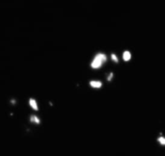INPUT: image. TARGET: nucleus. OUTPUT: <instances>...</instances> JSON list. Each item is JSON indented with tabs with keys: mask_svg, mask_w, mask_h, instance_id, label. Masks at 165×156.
<instances>
[{
	"mask_svg": "<svg viewBox=\"0 0 165 156\" xmlns=\"http://www.w3.org/2000/svg\"><path fill=\"white\" fill-rule=\"evenodd\" d=\"M94 59H96V60H98V61H99V62H102V64L106 62V56H105V54H103V53H98L96 56H95Z\"/></svg>",
	"mask_w": 165,
	"mask_h": 156,
	"instance_id": "f257e3e1",
	"label": "nucleus"
},
{
	"mask_svg": "<svg viewBox=\"0 0 165 156\" xmlns=\"http://www.w3.org/2000/svg\"><path fill=\"white\" fill-rule=\"evenodd\" d=\"M102 65H103V64H102V62H99V61H98V60H96V59H94L93 62L91 63V67H92V68H95V69L102 68Z\"/></svg>",
	"mask_w": 165,
	"mask_h": 156,
	"instance_id": "f03ea898",
	"label": "nucleus"
},
{
	"mask_svg": "<svg viewBox=\"0 0 165 156\" xmlns=\"http://www.w3.org/2000/svg\"><path fill=\"white\" fill-rule=\"evenodd\" d=\"M90 86L92 87V88H95V89H99L102 88V83L100 82V81H91L90 82Z\"/></svg>",
	"mask_w": 165,
	"mask_h": 156,
	"instance_id": "7ed1b4c3",
	"label": "nucleus"
},
{
	"mask_svg": "<svg viewBox=\"0 0 165 156\" xmlns=\"http://www.w3.org/2000/svg\"><path fill=\"white\" fill-rule=\"evenodd\" d=\"M29 105H30L31 108L34 109L35 111H38V110H39V108H38V104H37V101L35 99H33V98H30V99H29Z\"/></svg>",
	"mask_w": 165,
	"mask_h": 156,
	"instance_id": "20e7f679",
	"label": "nucleus"
},
{
	"mask_svg": "<svg viewBox=\"0 0 165 156\" xmlns=\"http://www.w3.org/2000/svg\"><path fill=\"white\" fill-rule=\"evenodd\" d=\"M130 58H131V54H130V52L129 51H125L123 53V59L124 61H126V62H127V61H129L130 60Z\"/></svg>",
	"mask_w": 165,
	"mask_h": 156,
	"instance_id": "39448f33",
	"label": "nucleus"
},
{
	"mask_svg": "<svg viewBox=\"0 0 165 156\" xmlns=\"http://www.w3.org/2000/svg\"><path fill=\"white\" fill-rule=\"evenodd\" d=\"M30 121H31V122H34V123H37V124H39L40 122H41L40 119L38 118L37 116H35V115H32L30 117Z\"/></svg>",
	"mask_w": 165,
	"mask_h": 156,
	"instance_id": "423d86ee",
	"label": "nucleus"
},
{
	"mask_svg": "<svg viewBox=\"0 0 165 156\" xmlns=\"http://www.w3.org/2000/svg\"><path fill=\"white\" fill-rule=\"evenodd\" d=\"M157 141H158V143L160 144L165 146V137H159V138L157 139Z\"/></svg>",
	"mask_w": 165,
	"mask_h": 156,
	"instance_id": "0eeeda50",
	"label": "nucleus"
},
{
	"mask_svg": "<svg viewBox=\"0 0 165 156\" xmlns=\"http://www.w3.org/2000/svg\"><path fill=\"white\" fill-rule=\"evenodd\" d=\"M111 59L113 60V62L118 63V57L115 55V54H111Z\"/></svg>",
	"mask_w": 165,
	"mask_h": 156,
	"instance_id": "6e6552de",
	"label": "nucleus"
},
{
	"mask_svg": "<svg viewBox=\"0 0 165 156\" xmlns=\"http://www.w3.org/2000/svg\"><path fill=\"white\" fill-rule=\"evenodd\" d=\"M112 78H113V73H112V72H110V73H109V75L107 76V80H108V81H111Z\"/></svg>",
	"mask_w": 165,
	"mask_h": 156,
	"instance_id": "1a4fd4ad",
	"label": "nucleus"
}]
</instances>
